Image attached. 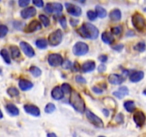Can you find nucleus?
<instances>
[{"instance_id":"cd10ccee","label":"nucleus","mask_w":146,"mask_h":137,"mask_svg":"<svg viewBox=\"0 0 146 137\" xmlns=\"http://www.w3.org/2000/svg\"><path fill=\"white\" fill-rule=\"evenodd\" d=\"M7 94H9V96L11 97H15L19 95V91L15 87H9V88L7 89Z\"/></svg>"},{"instance_id":"2eb2a0df","label":"nucleus","mask_w":146,"mask_h":137,"mask_svg":"<svg viewBox=\"0 0 146 137\" xmlns=\"http://www.w3.org/2000/svg\"><path fill=\"white\" fill-rule=\"evenodd\" d=\"M108 81L112 84H121L124 81V78L117 74H111L108 76Z\"/></svg>"},{"instance_id":"603ef678","label":"nucleus","mask_w":146,"mask_h":137,"mask_svg":"<svg viewBox=\"0 0 146 137\" xmlns=\"http://www.w3.org/2000/svg\"><path fill=\"white\" fill-rule=\"evenodd\" d=\"M76 1H78V2L81 3V4H84V2L86 1V0H75Z\"/></svg>"},{"instance_id":"e433bc0d","label":"nucleus","mask_w":146,"mask_h":137,"mask_svg":"<svg viewBox=\"0 0 146 137\" xmlns=\"http://www.w3.org/2000/svg\"><path fill=\"white\" fill-rule=\"evenodd\" d=\"M87 16H88V19H89L90 20H91V21H94V20L96 19L97 14L96 11H92V10H90V11H88V12H87Z\"/></svg>"},{"instance_id":"8fccbe9b","label":"nucleus","mask_w":146,"mask_h":137,"mask_svg":"<svg viewBox=\"0 0 146 137\" xmlns=\"http://www.w3.org/2000/svg\"><path fill=\"white\" fill-rule=\"evenodd\" d=\"M103 112H104V115H105L106 116H108V114H109V112H108V109H106V108H104V109H103Z\"/></svg>"},{"instance_id":"39448f33","label":"nucleus","mask_w":146,"mask_h":137,"mask_svg":"<svg viewBox=\"0 0 146 137\" xmlns=\"http://www.w3.org/2000/svg\"><path fill=\"white\" fill-rule=\"evenodd\" d=\"M88 51V46L86 43L78 41L73 47V53L76 56H83Z\"/></svg>"},{"instance_id":"b1692460","label":"nucleus","mask_w":146,"mask_h":137,"mask_svg":"<svg viewBox=\"0 0 146 137\" xmlns=\"http://www.w3.org/2000/svg\"><path fill=\"white\" fill-rule=\"evenodd\" d=\"M10 51H11V55L14 59H17L19 57L21 56V52H20V50L17 46L12 45L10 47Z\"/></svg>"},{"instance_id":"864d4df0","label":"nucleus","mask_w":146,"mask_h":137,"mask_svg":"<svg viewBox=\"0 0 146 137\" xmlns=\"http://www.w3.org/2000/svg\"><path fill=\"white\" fill-rule=\"evenodd\" d=\"M2 118H3V114H2V112H1V110H0V119Z\"/></svg>"},{"instance_id":"f704fd0d","label":"nucleus","mask_w":146,"mask_h":137,"mask_svg":"<svg viewBox=\"0 0 146 137\" xmlns=\"http://www.w3.org/2000/svg\"><path fill=\"white\" fill-rule=\"evenodd\" d=\"M61 88L64 94H70L71 91H72V88H71V86H70L68 84H67V83H64V84H63L62 85H61Z\"/></svg>"},{"instance_id":"72a5a7b5","label":"nucleus","mask_w":146,"mask_h":137,"mask_svg":"<svg viewBox=\"0 0 146 137\" xmlns=\"http://www.w3.org/2000/svg\"><path fill=\"white\" fill-rule=\"evenodd\" d=\"M8 28L4 24L0 25V38H4L8 33Z\"/></svg>"},{"instance_id":"f257e3e1","label":"nucleus","mask_w":146,"mask_h":137,"mask_svg":"<svg viewBox=\"0 0 146 137\" xmlns=\"http://www.w3.org/2000/svg\"><path fill=\"white\" fill-rule=\"evenodd\" d=\"M77 32L84 38L89 39H96L99 34L98 29L91 23H84L77 29Z\"/></svg>"},{"instance_id":"9d476101","label":"nucleus","mask_w":146,"mask_h":137,"mask_svg":"<svg viewBox=\"0 0 146 137\" xmlns=\"http://www.w3.org/2000/svg\"><path fill=\"white\" fill-rule=\"evenodd\" d=\"M134 122L138 127H142L145 124L146 117L145 114L141 111H138L133 115Z\"/></svg>"},{"instance_id":"ea45409f","label":"nucleus","mask_w":146,"mask_h":137,"mask_svg":"<svg viewBox=\"0 0 146 137\" xmlns=\"http://www.w3.org/2000/svg\"><path fill=\"white\" fill-rule=\"evenodd\" d=\"M30 0H19V5L21 7H25L29 4Z\"/></svg>"},{"instance_id":"7c9ffc66","label":"nucleus","mask_w":146,"mask_h":137,"mask_svg":"<svg viewBox=\"0 0 146 137\" xmlns=\"http://www.w3.org/2000/svg\"><path fill=\"white\" fill-rule=\"evenodd\" d=\"M47 43L46 40L44 39H38L36 41V45L38 48L39 49H46L47 47Z\"/></svg>"},{"instance_id":"4be33fe9","label":"nucleus","mask_w":146,"mask_h":137,"mask_svg":"<svg viewBox=\"0 0 146 137\" xmlns=\"http://www.w3.org/2000/svg\"><path fill=\"white\" fill-rule=\"evenodd\" d=\"M6 110L11 116H18L19 114V111L18 108L14 104H11V103H9V104H7Z\"/></svg>"},{"instance_id":"aec40b11","label":"nucleus","mask_w":146,"mask_h":137,"mask_svg":"<svg viewBox=\"0 0 146 137\" xmlns=\"http://www.w3.org/2000/svg\"><path fill=\"white\" fill-rule=\"evenodd\" d=\"M144 77V72L142 71H135L132 73L130 76V80L132 82H138L141 80H142Z\"/></svg>"},{"instance_id":"49530a36","label":"nucleus","mask_w":146,"mask_h":137,"mask_svg":"<svg viewBox=\"0 0 146 137\" xmlns=\"http://www.w3.org/2000/svg\"><path fill=\"white\" fill-rule=\"evenodd\" d=\"M70 23H71V24L73 27H75V26H76L77 24H78V20L75 19H71L70 20Z\"/></svg>"},{"instance_id":"c756f323","label":"nucleus","mask_w":146,"mask_h":137,"mask_svg":"<svg viewBox=\"0 0 146 137\" xmlns=\"http://www.w3.org/2000/svg\"><path fill=\"white\" fill-rule=\"evenodd\" d=\"M146 49L145 43L144 41H140L138 42L136 45L134 47V49L136 51H139V52H143Z\"/></svg>"},{"instance_id":"4c0bfd02","label":"nucleus","mask_w":146,"mask_h":137,"mask_svg":"<svg viewBox=\"0 0 146 137\" xmlns=\"http://www.w3.org/2000/svg\"><path fill=\"white\" fill-rule=\"evenodd\" d=\"M121 31H122V28L121 27H113L111 29V33L113 34H115V35H118V34H121Z\"/></svg>"},{"instance_id":"0eeeda50","label":"nucleus","mask_w":146,"mask_h":137,"mask_svg":"<svg viewBox=\"0 0 146 137\" xmlns=\"http://www.w3.org/2000/svg\"><path fill=\"white\" fill-rule=\"evenodd\" d=\"M63 10V7L60 3H48L45 7V11L48 14H58Z\"/></svg>"},{"instance_id":"20e7f679","label":"nucleus","mask_w":146,"mask_h":137,"mask_svg":"<svg viewBox=\"0 0 146 137\" xmlns=\"http://www.w3.org/2000/svg\"><path fill=\"white\" fill-rule=\"evenodd\" d=\"M63 34L61 29H57L48 36V43L51 47H56L61 44L62 41Z\"/></svg>"},{"instance_id":"9b49d317","label":"nucleus","mask_w":146,"mask_h":137,"mask_svg":"<svg viewBox=\"0 0 146 137\" xmlns=\"http://www.w3.org/2000/svg\"><path fill=\"white\" fill-rule=\"evenodd\" d=\"M20 47H21L23 52H24L27 57H34V54H35L34 49H33L32 47L27 42H25V41H21V42H20Z\"/></svg>"},{"instance_id":"ddd939ff","label":"nucleus","mask_w":146,"mask_h":137,"mask_svg":"<svg viewBox=\"0 0 146 137\" xmlns=\"http://www.w3.org/2000/svg\"><path fill=\"white\" fill-rule=\"evenodd\" d=\"M41 29V24L39 21L37 20H34V21H31L29 24L27 25V27L25 28V31L28 33L34 32V31H37Z\"/></svg>"},{"instance_id":"3c124183","label":"nucleus","mask_w":146,"mask_h":137,"mask_svg":"<svg viewBox=\"0 0 146 137\" xmlns=\"http://www.w3.org/2000/svg\"><path fill=\"white\" fill-rule=\"evenodd\" d=\"M47 136H54V137H56V134H54V133H51V134H47Z\"/></svg>"},{"instance_id":"13d9d810","label":"nucleus","mask_w":146,"mask_h":137,"mask_svg":"<svg viewBox=\"0 0 146 137\" xmlns=\"http://www.w3.org/2000/svg\"><path fill=\"white\" fill-rule=\"evenodd\" d=\"M0 1H1V0H0Z\"/></svg>"},{"instance_id":"79ce46f5","label":"nucleus","mask_w":146,"mask_h":137,"mask_svg":"<svg viewBox=\"0 0 146 137\" xmlns=\"http://www.w3.org/2000/svg\"><path fill=\"white\" fill-rule=\"evenodd\" d=\"M76 82L82 83V84H84V83L86 82L85 78H84L82 76H80V75H78L76 76Z\"/></svg>"},{"instance_id":"2f4dec72","label":"nucleus","mask_w":146,"mask_h":137,"mask_svg":"<svg viewBox=\"0 0 146 137\" xmlns=\"http://www.w3.org/2000/svg\"><path fill=\"white\" fill-rule=\"evenodd\" d=\"M56 109V106L54 104L52 103H48V104H46V106H45L44 108V111L47 114H51V113L54 112Z\"/></svg>"},{"instance_id":"1a4fd4ad","label":"nucleus","mask_w":146,"mask_h":137,"mask_svg":"<svg viewBox=\"0 0 146 137\" xmlns=\"http://www.w3.org/2000/svg\"><path fill=\"white\" fill-rule=\"evenodd\" d=\"M66 8L67 12L71 15L74 16V17H78L81 14V7H78L76 5L71 4V3H66Z\"/></svg>"},{"instance_id":"a211bd4d","label":"nucleus","mask_w":146,"mask_h":137,"mask_svg":"<svg viewBox=\"0 0 146 137\" xmlns=\"http://www.w3.org/2000/svg\"><path fill=\"white\" fill-rule=\"evenodd\" d=\"M19 86L22 91H28L33 87V84L27 79H21L19 82Z\"/></svg>"},{"instance_id":"473e14b6","label":"nucleus","mask_w":146,"mask_h":137,"mask_svg":"<svg viewBox=\"0 0 146 137\" xmlns=\"http://www.w3.org/2000/svg\"><path fill=\"white\" fill-rule=\"evenodd\" d=\"M38 17H39V19L41 20V23L44 24V27H48V26H49L50 20L46 16L44 15V14H41V15H39Z\"/></svg>"},{"instance_id":"58836bf2","label":"nucleus","mask_w":146,"mask_h":137,"mask_svg":"<svg viewBox=\"0 0 146 137\" xmlns=\"http://www.w3.org/2000/svg\"><path fill=\"white\" fill-rule=\"evenodd\" d=\"M32 2L37 7H42L44 6L43 0H32Z\"/></svg>"},{"instance_id":"c03bdc74","label":"nucleus","mask_w":146,"mask_h":137,"mask_svg":"<svg viewBox=\"0 0 146 137\" xmlns=\"http://www.w3.org/2000/svg\"><path fill=\"white\" fill-rule=\"evenodd\" d=\"M112 48L114 50H115V51H120L123 49V44H118V45H115V47H113Z\"/></svg>"},{"instance_id":"4468645a","label":"nucleus","mask_w":146,"mask_h":137,"mask_svg":"<svg viewBox=\"0 0 146 137\" xmlns=\"http://www.w3.org/2000/svg\"><path fill=\"white\" fill-rule=\"evenodd\" d=\"M36 14V10L33 7H27L21 11V16L23 19L31 18L34 17Z\"/></svg>"},{"instance_id":"c85d7f7f","label":"nucleus","mask_w":146,"mask_h":137,"mask_svg":"<svg viewBox=\"0 0 146 137\" xmlns=\"http://www.w3.org/2000/svg\"><path fill=\"white\" fill-rule=\"evenodd\" d=\"M29 71L35 77L39 76L41 74V70L37 67H31L29 68Z\"/></svg>"},{"instance_id":"bb28decb","label":"nucleus","mask_w":146,"mask_h":137,"mask_svg":"<svg viewBox=\"0 0 146 137\" xmlns=\"http://www.w3.org/2000/svg\"><path fill=\"white\" fill-rule=\"evenodd\" d=\"M0 55L7 64H9L11 63V58H10L8 51L6 49H3L0 51Z\"/></svg>"},{"instance_id":"f03ea898","label":"nucleus","mask_w":146,"mask_h":137,"mask_svg":"<svg viewBox=\"0 0 146 137\" xmlns=\"http://www.w3.org/2000/svg\"><path fill=\"white\" fill-rule=\"evenodd\" d=\"M69 103L76 111L80 113H84L86 110L85 101L81 96L75 90H72L70 93Z\"/></svg>"},{"instance_id":"de8ad7c7","label":"nucleus","mask_w":146,"mask_h":137,"mask_svg":"<svg viewBox=\"0 0 146 137\" xmlns=\"http://www.w3.org/2000/svg\"><path fill=\"white\" fill-rule=\"evenodd\" d=\"M93 91L96 93H98V94H101V93L103 92V90H101V88H98V87H96V86H95L93 88Z\"/></svg>"},{"instance_id":"a19ab883","label":"nucleus","mask_w":146,"mask_h":137,"mask_svg":"<svg viewBox=\"0 0 146 137\" xmlns=\"http://www.w3.org/2000/svg\"><path fill=\"white\" fill-rule=\"evenodd\" d=\"M59 22H60V24H61V27H62L63 28L66 29L67 23H66V19L65 17H61V18L59 19Z\"/></svg>"},{"instance_id":"7ed1b4c3","label":"nucleus","mask_w":146,"mask_h":137,"mask_svg":"<svg viewBox=\"0 0 146 137\" xmlns=\"http://www.w3.org/2000/svg\"><path fill=\"white\" fill-rule=\"evenodd\" d=\"M132 24L133 27L140 32L146 30V21L143 16L140 13H135L132 17Z\"/></svg>"},{"instance_id":"5701e85b","label":"nucleus","mask_w":146,"mask_h":137,"mask_svg":"<svg viewBox=\"0 0 146 137\" xmlns=\"http://www.w3.org/2000/svg\"><path fill=\"white\" fill-rule=\"evenodd\" d=\"M109 17L113 21H119L121 19V12L119 9H113V11H111L109 14Z\"/></svg>"},{"instance_id":"f3484780","label":"nucleus","mask_w":146,"mask_h":137,"mask_svg":"<svg viewBox=\"0 0 146 137\" xmlns=\"http://www.w3.org/2000/svg\"><path fill=\"white\" fill-rule=\"evenodd\" d=\"M96 64L94 61H88L84 63L81 67V69L84 72H90L95 69Z\"/></svg>"},{"instance_id":"412c9836","label":"nucleus","mask_w":146,"mask_h":137,"mask_svg":"<svg viewBox=\"0 0 146 137\" xmlns=\"http://www.w3.org/2000/svg\"><path fill=\"white\" fill-rule=\"evenodd\" d=\"M101 39L104 43L107 44H111L114 41V37L112 33L105 31L101 35Z\"/></svg>"},{"instance_id":"37998d69","label":"nucleus","mask_w":146,"mask_h":137,"mask_svg":"<svg viewBox=\"0 0 146 137\" xmlns=\"http://www.w3.org/2000/svg\"><path fill=\"white\" fill-rule=\"evenodd\" d=\"M106 70V67L105 64H100L99 66H98V71H99L100 73L104 72V71H105Z\"/></svg>"},{"instance_id":"5fc2aeb1","label":"nucleus","mask_w":146,"mask_h":137,"mask_svg":"<svg viewBox=\"0 0 146 137\" xmlns=\"http://www.w3.org/2000/svg\"><path fill=\"white\" fill-rule=\"evenodd\" d=\"M143 94H145V95L146 96V88L143 91Z\"/></svg>"},{"instance_id":"c9c22d12","label":"nucleus","mask_w":146,"mask_h":137,"mask_svg":"<svg viewBox=\"0 0 146 137\" xmlns=\"http://www.w3.org/2000/svg\"><path fill=\"white\" fill-rule=\"evenodd\" d=\"M61 66H62V67L64 69H69V68H71L72 67V63L69 60L66 59L65 61H63Z\"/></svg>"},{"instance_id":"423d86ee","label":"nucleus","mask_w":146,"mask_h":137,"mask_svg":"<svg viewBox=\"0 0 146 137\" xmlns=\"http://www.w3.org/2000/svg\"><path fill=\"white\" fill-rule=\"evenodd\" d=\"M86 116L89 122L91 123L94 126H95L96 127H98V128H103L104 127V125L102 120L99 117L97 116L96 115H95L94 113L91 112V111H88V110L86 111Z\"/></svg>"},{"instance_id":"6ab92c4d","label":"nucleus","mask_w":146,"mask_h":137,"mask_svg":"<svg viewBox=\"0 0 146 137\" xmlns=\"http://www.w3.org/2000/svg\"><path fill=\"white\" fill-rule=\"evenodd\" d=\"M128 92H129V90L126 86H121L118 88V91L113 93V94L117 98H123L125 96L128 95Z\"/></svg>"},{"instance_id":"dca6fc26","label":"nucleus","mask_w":146,"mask_h":137,"mask_svg":"<svg viewBox=\"0 0 146 137\" xmlns=\"http://www.w3.org/2000/svg\"><path fill=\"white\" fill-rule=\"evenodd\" d=\"M64 94L61 87L56 86L51 91V96L55 100H60L64 97Z\"/></svg>"},{"instance_id":"393cba45","label":"nucleus","mask_w":146,"mask_h":137,"mask_svg":"<svg viewBox=\"0 0 146 137\" xmlns=\"http://www.w3.org/2000/svg\"><path fill=\"white\" fill-rule=\"evenodd\" d=\"M123 106L125 108V110L127 111H128V112H133L136 108L135 103L133 101H127L125 102H124Z\"/></svg>"},{"instance_id":"6e6552de","label":"nucleus","mask_w":146,"mask_h":137,"mask_svg":"<svg viewBox=\"0 0 146 137\" xmlns=\"http://www.w3.org/2000/svg\"><path fill=\"white\" fill-rule=\"evenodd\" d=\"M48 61L49 65L52 67H58L62 64L63 58L58 54H51L48 56Z\"/></svg>"},{"instance_id":"a18cd8bd","label":"nucleus","mask_w":146,"mask_h":137,"mask_svg":"<svg viewBox=\"0 0 146 137\" xmlns=\"http://www.w3.org/2000/svg\"><path fill=\"white\" fill-rule=\"evenodd\" d=\"M99 60L100 61H101V62L102 63H105V62H106L107 61V60H108V57H107V56L106 55H101L99 57Z\"/></svg>"},{"instance_id":"f8f14e48","label":"nucleus","mask_w":146,"mask_h":137,"mask_svg":"<svg viewBox=\"0 0 146 137\" xmlns=\"http://www.w3.org/2000/svg\"><path fill=\"white\" fill-rule=\"evenodd\" d=\"M24 111L30 115L34 116H38L40 115V110L36 106L32 104H26L24 105Z\"/></svg>"},{"instance_id":"09e8293b","label":"nucleus","mask_w":146,"mask_h":137,"mask_svg":"<svg viewBox=\"0 0 146 137\" xmlns=\"http://www.w3.org/2000/svg\"><path fill=\"white\" fill-rule=\"evenodd\" d=\"M73 67H74V68H75V71H78V68H79V66L78 65V64H77V62H75L74 63V66H73Z\"/></svg>"},{"instance_id":"6e6d98bb","label":"nucleus","mask_w":146,"mask_h":137,"mask_svg":"<svg viewBox=\"0 0 146 137\" xmlns=\"http://www.w3.org/2000/svg\"><path fill=\"white\" fill-rule=\"evenodd\" d=\"M1 73H2V71H1V68H0V75H1Z\"/></svg>"},{"instance_id":"a878e982","label":"nucleus","mask_w":146,"mask_h":137,"mask_svg":"<svg viewBox=\"0 0 146 137\" xmlns=\"http://www.w3.org/2000/svg\"><path fill=\"white\" fill-rule=\"evenodd\" d=\"M97 16L100 18H105L107 15L106 10L104 8H103L101 6H96L95 8Z\"/></svg>"},{"instance_id":"4d7b16f0","label":"nucleus","mask_w":146,"mask_h":137,"mask_svg":"<svg viewBox=\"0 0 146 137\" xmlns=\"http://www.w3.org/2000/svg\"><path fill=\"white\" fill-rule=\"evenodd\" d=\"M144 11H146V7H145V9H144Z\"/></svg>"}]
</instances>
